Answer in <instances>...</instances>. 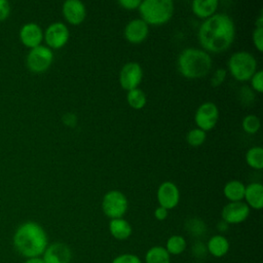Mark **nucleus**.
Instances as JSON below:
<instances>
[{
	"label": "nucleus",
	"instance_id": "5",
	"mask_svg": "<svg viewBox=\"0 0 263 263\" xmlns=\"http://www.w3.org/2000/svg\"><path fill=\"white\" fill-rule=\"evenodd\" d=\"M258 67L255 57L248 51H236L231 54L227 62V68L231 76L240 82L251 79Z\"/></svg>",
	"mask_w": 263,
	"mask_h": 263
},
{
	"label": "nucleus",
	"instance_id": "1",
	"mask_svg": "<svg viewBox=\"0 0 263 263\" xmlns=\"http://www.w3.org/2000/svg\"><path fill=\"white\" fill-rule=\"evenodd\" d=\"M235 38V25L226 13H215L204 20L198 30V40L204 51L220 53L226 51Z\"/></svg>",
	"mask_w": 263,
	"mask_h": 263
},
{
	"label": "nucleus",
	"instance_id": "19",
	"mask_svg": "<svg viewBox=\"0 0 263 263\" xmlns=\"http://www.w3.org/2000/svg\"><path fill=\"white\" fill-rule=\"evenodd\" d=\"M206 251L216 258H221L225 256L230 248L228 239L222 234H216L210 237L206 242Z\"/></svg>",
	"mask_w": 263,
	"mask_h": 263
},
{
	"label": "nucleus",
	"instance_id": "13",
	"mask_svg": "<svg viewBox=\"0 0 263 263\" xmlns=\"http://www.w3.org/2000/svg\"><path fill=\"white\" fill-rule=\"evenodd\" d=\"M18 37L23 45L32 49L41 45L43 41V30L36 23H26L20 29Z\"/></svg>",
	"mask_w": 263,
	"mask_h": 263
},
{
	"label": "nucleus",
	"instance_id": "35",
	"mask_svg": "<svg viewBox=\"0 0 263 263\" xmlns=\"http://www.w3.org/2000/svg\"><path fill=\"white\" fill-rule=\"evenodd\" d=\"M118 4L126 10H134L139 8L141 0H119Z\"/></svg>",
	"mask_w": 263,
	"mask_h": 263
},
{
	"label": "nucleus",
	"instance_id": "28",
	"mask_svg": "<svg viewBox=\"0 0 263 263\" xmlns=\"http://www.w3.org/2000/svg\"><path fill=\"white\" fill-rule=\"evenodd\" d=\"M205 139H206V133L198 127L190 129L186 135V142L192 147H198L202 145Z\"/></svg>",
	"mask_w": 263,
	"mask_h": 263
},
{
	"label": "nucleus",
	"instance_id": "30",
	"mask_svg": "<svg viewBox=\"0 0 263 263\" xmlns=\"http://www.w3.org/2000/svg\"><path fill=\"white\" fill-rule=\"evenodd\" d=\"M227 76V71L224 68H218L215 70L211 77V85L213 87H218L223 84Z\"/></svg>",
	"mask_w": 263,
	"mask_h": 263
},
{
	"label": "nucleus",
	"instance_id": "20",
	"mask_svg": "<svg viewBox=\"0 0 263 263\" xmlns=\"http://www.w3.org/2000/svg\"><path fill=\"white\" fill-rule=\"evenodd\" d=\"M109 231L114 238L118 240H125L132 235L133 228L128 221L123 218H118L110 220Z\"/></svg>",
	"mask_w": 263,
	"mask_h": 263
},
{
	"label": "nucleus",
	"instance_id": "38",
	"mask_svg": "<svg viewBox=\"0 0 263 263\" xmlns=\"http://www.w3.org/2000/svg\"><path fill=\"white\" fill-rule=\"evenodd\" d=\"M24 263H44V261L41 257H32V258L26 259Z\"/></svg>",
	"mask_w": 263,
	"mask_h": 263
},
{
	"label": "nucleus",
	"instance_id": "34",
	"mask_svg": "<svg viewBox=\"0 0 263 263\" xmlns=\"http://www.w3.org/2000/svg\"><path fill=\"white\" fill-rule=\"evenodd\" d=\"M11 11V7L8 1L0 0V22L5 21Z\"/></svg>",
	"mask_w": 263,
	"mask_h": 263
},
{
	"label": "nucleus",
	"instance_id": "3",
	"mask_svg": "<svg viewBox=\"0 0 263 263\" xmlns=\"http://www.w3.org/2000/svg\"><path fill=\"white\" fill-rule=\"evenodd\" d=\"M177 65L183 77L198 79L210 73L212 69V59L203 49L187 47L180 52Z\"/></svg>",
	"mask_w": 263,
	"mask_h": 263
},
{
	"label": "nucleus",
	"instance_id": "7",
	"mask_svg": "<svg viewBox=\"0 0 263 263\" xmlns=\"http://www.w3.org/2000/svg\"><path fill=\"white\" fill-rule=\"evenodd\" d=\"M53 52L46 45H39L29 50L26 58L27 68L33 73L45 72L52 64Z\"/></svg>",
	"mask_w": 263,
	"mask_h": 263
},
{
	"label": "nucleus",
	"instance_id": "32",
	"mask_svg": "<svg viewBox=\"0 0 263 263\" xmlns=\"http://www.w3.org/2000/svg\"><path fill=\"white\" fill-rule=\"evenodd\" d=\"M112 263H142V261L137 255L125 253L115 257Z\"/></svg>",
	"mask_w": 263,
	"mask_h": 263
},
{
	"label": "nucleus",
	"instance_id": "10",
	"mask_svg": "<svg viewBox=\"0 0 263 263\" xmlns=\"http://www.w3.org/2000/svg\"><path fill=\"white\" fill-rule=\"evenodd\" d=\"M143 79V69L137 62L124 64L119 72V84L124 90L138 88Z\"/></svg>",
	"mask_w": 263,
	"mask_h": 263
},
{
	"label": "nucleus",
	"instance_id": "25",
	"mask_svg": "<svg viewBox=\"0 0 263 263\" xmlns=\"http://www.w3.org/2000/svg\"><path fill=\"white\" fill-rule=\"evenodd\" d=\"M126 101L129 107H132L133 109L141 110L145 107L147 103V97H146V93L141 88L138 87L127 91Z\"/></svg>",
	"mask_w": 263,
	"mask_h": 263
},
{
	"label": "nucleus",
	"instance_id": "24",
	"mask_svg": "<svg viewBox=\"0 0 263 263\" xmlns=\"http://www.w3.org/2000/svg\"><path fill=\"white\" fill-rule=\"evenodd\" d=\"M187 248L186 239L179 234H174L170 236L165 243V250L170 255H180L182 254Z\"/></svg>",
	"mask_w": 263,
	"mask_h": 263
},
{
	"label": "nucleus",
	"instance_id": "16",
	"mask_svg": "<svg viewBox=\"0 0 263 263\" xmlns=\"http://www.w3.org/2000/svg\"><path fill=\"white\" fill-rule=\"evenodd\" d=\"M123 34L129 43L140 44L148 37L149 26L142 18H135L125 25Z\"/></svg>",
	"mask_w": 263,
	"mask_h": 263
},
{
	"label": "nucleus",
	"instance_id": "15",
	"mask_svg": "<svg viewBox=\"0 0 263 263\" xmlns=\"http://www.w3.org/2000/svg\"><path fill=\"white\" fill-rule=\"evenodd\" d=\"M62 13L66 22L73 26H78L86 17L85 5L78 0H67L63 3Z\"/></svg>",
	"mask_w": 263,
	"mask_h": 263
},
{
	"label": "nucleus",
	"instance_id": "12",
	"mask_svg": "<svg viewBox=\"0 0 263 263\" xmlns=\"http://www.w3.org/2000/svg\"><path fill=\"white\" fill-rule=\"evenodd\" d=\"M250 211L251 209L247 205L245 201L228 202L223 206L221 211V217L222 220L228 225L239 224L248 219Z\"/></svg>",
	"mask_w": 263,
	"mask_h": 263
},
{
	"label": "nucleus",
	"instance_id": "22",
	"mask_svg": "<svg viewBox=\"0 0 263 263\" xmlns=\"http://www.w3.org/2000/svg\"><path fill=\"white\" fill-rule=\"evenodd\" d=\"M146 263H171V255L164 247L155 246L150 248L145 254Z\"/></svg>",
	"mask_w": 263,
	"mask_h": 263
},
{
	"label": "nucleus",
	"instance_id": "36",
	"mask_svg": "<svg viewBox=\"0 0 263 263\" xmlns=\"http://www.w3.org/2000/svg\"><path fill=\"white\" fill-rule=\"evenodd\" d=\"M63 122L70 127H74L77 124V117L74 113H66L63 116Z\"/></svg>",
	"mask_w": 263,
	"mask_h": 263
},
{
	"label": "nucleus",
	"instance_id": "17",
	"mask_svg": "<svg viewBox=\"0 0 263 263\" xmlns=\"http://www.w3.org/2000/svg\"><path fill=\"white\" fill-rule=\"evenodd\" d=\"M243 199L250 209L261 210L263 208V185L259 182L247 185Z\"/></svg>",
	"mask_w": 263,
	"mask_h": 263
},
{
	"label": "nucleus",
	"instance_id": "33",
	"mask_svg": "<svg viewBox=\"0 0 263 263\" xmlns=\"http://www.w3.org/2000/svg\"><path fill=\"white\" fill-rule=\"evenodd\" d=\"M255 97V91L251 88V87H248V86H242L240 88V91H239V98H240V101L246 104V105H249L250 103H252L254 101V98Z\"/></svg>",
	"mask_w": 263,
	"mask_h": 263
},
{
	"label": "nucleus",
	"instance_id": "27",
	"mask_svg": "<svg viewBox=\"0 0 263 263\" xmlns=\"http://www.w3.org/2000/svg\"><path fill=\"white\" fill-rule=\"evenodd\" d=\"M260 125L261 123L259 117L254 114H249L245 116L241 121V127L243 132L249 135H254L258 133V130L260 129Z\"/></svg>",
	"mask_w": 263,
	"mask_h": 263
},
{
	"label": "nucleus",
	"instance_id": "11",
	"mask_svg": "<svg viewBox=\"0 0 263 263\" xmlns=\"http://www.w3.org/2000/svg\"><path fill=\"white\" fill-rule=\"evenodd\" d=\"M156 198L159 206L167 211L175 209L180 201V190L175 183L164 181L159 185L156 191Z\"/></svg>",
	"mask_w": 263,
	"mask_h": 263
},
{
	"label": "nucleus",
	"instance_id": "37",
	"mask_svg": "<svg viewBox=\"0 0 263 263\" xmlns=\"http://www.w3.org/2000/svg\"><path fill=\"white\" fill-rule=\"evenodd\" d=\"M168 215V211L162 206H157L154 211V217L158 220V221H163L167 218Z\"/></svg>",
	"mask_w": 263,
	"mask_h": 263
},
{
	"label": "nucleus",
	"instance_id": "2",
	"mask_svg": "<svg viewBox=\"0 0 263 263\" xmlns=\"http://www.w3.org/2000/svg\"><path fill=\"white\" fill-rule=\"evenodd\" d=\"M12 243L15 251L26 259L40 257L48 246V237L40 224L27 221L15 229Z\"/></svg>",
	"mask_w": 263,
	"mask_h": 263
},
{
	"label": "nucleus",
	"instance_id": "31",
	"mask_svg": "<svg viewBox=\"0 0 263 263\" xmlns=\"http://www.w3.org/2000/svg\"><path fill=\"white\" fill-rule=\"evenodd\" d=\"M187 229L188 231L192 232L194 235H198L204 231L205 225L201 220L197 218H193L187 222Z\"/></svg>",
	"mask_w": 263,
	"mask_h": 263
},
{
	"label": "nucleus",
	"instance_id": "18",
	"mask_svg": "<svg viewBox=\"0 0 263 263\" xmlns=\"http://www.w3.org/2000/svg\"><path fill=\"white\" fill-rule=\"evenodd\" d=\"M218 5V0H194L191 3V9L195 16L204 21L215 14Z\"/></svg>",
	"mask_w": 263,
	"mask_h": 263
},
{
	"label": "nucleus",
	"instance_id": "26",
	"mask_svg": "<svg viewBox=\"0 0 263 263\" xmlns=\"http://www.w3.org/2000/svg\"><path fill=\"white\" fill-rule=\"evenodd\" d=\"M252 40L258 51L263 50V16L262 14L255 22V29L252 33Z\"/></svg>",
	"mask_w": 263,
	"mask_h": 263
},
{
	"label": "nucleus",
	"instance_id": "6",
	"mask_svg": "<svg viewBox=\"0 0 263 263\" xmlns=\"http://www.w3.org/2000/svg\"><path fill=\"white\" fill-rule=\"evenodd\" d=\"M128 209V201L121 191L110 190L108 191L102 200V210L104 214L112 219L123 218Z\"/></svg>",
	"mask_w": 263,
	"mask_h": 263
},
{
	"label": "nucleus",
	"instance_id": "14",
	"mask_svg": "<svg viewBox=\"0 0 263 263\" xmlns=\"http://www.w3.org/2000/svg\"><path fill=\"white\" fill-rule=\"evenodd\" d=\"M44 263H70L71 249L64 242H53L47 246L41 257Z\"/></svg>",
	"mask_w": 263,
	"mask_h": 263
},
{
	"label": "nucleus",
	"instance_id": "39",
	"mask_svg": "<svg viewBox=\"0 0 263 263\" xmlns=\"http://www.w3.org/2000/svg\"><path fill=\"white\" fill-rule=\"evenodd\" d=\"M217 226H218V229H219L220 231H222V232H224V231H226V230L228 229V224H227L226 222H224L223 220L220 221Z\"/></svg>",
	"mask_w": 263,
	"mask_h": 263
},
{
	"label": "nucleus",
	"instance_id": "8",
	"mask_svg": "<svg viewBox=\"0 0 263 263\" xmlns=\"http://www.w3.org/2000/svg\"><path fill=\"white\" fill-rule=\"evenodd\" d=\"M219 119V109L213 102H204L198 106L194 114V122L196 127L208 132L213 129Z\"/></svg>",
	"mask_w": 263,
	"mask_h": 263
},
{
	"label": "nucleus",
	"instance_id": "23",
	"mask_svg": "<svg viewBox=\"0 0 263 263\" xmlns=\"http://www.w3.org/2000/svg\"><path fill=\"white\" fill-rule=\"evenodd\" d=\"M247 164L256 170L260 171L263 168V149L260 146H255L250 148L246 153Z\"/></svg>",
	"mask_w": 263,
	"mask_h": 263
},
{
	"label": "nucleus",
	"instance_id": "29",
	"mask_svg": "<svg viewBox=\"0 0 263 263\" xmlns=\"http://www.w3.org/2000/svg\"><path fill=\"white\" fill-rule=\"evenodd\" d=\"M251 88L258 93L263 91V71L257 70L256 73L251 77Z\"/></svg>",
	"mask_w": 263,
	"mask_h": 263
},
{
	"label": "nucleus",
	"instance_id": "9",
	"mask_svg": "<svg viewBox=\"0 0 263 263\" xmlns=\"http://www.w3.org/2000/svg\"><path fill=\"white\" fill-rule=\"evenodd\" d=\"M70 37L68 27L62 22L51 23L43 32V40L48 48L60 49L64 47Z\"/></svg>",
	"mask_w": 263,
	"mask_h": 263
},
{
	"label": "nucleus",
	"instance_id": "4",
	"mask_svg": "<svg viewBox=\"0 0 263 263\" xmlns=\"http://www.w3.org/2000/svg\"><path fill=\"white\" fill-rule=\"evenodd\" d=\"M174 3L171 0H144L138 8L141 18L149 26L166 24L174 14Z\"/></svg>",
	"mask_w": 263,
	"mask_h": 263
},
{
	"label": "nucleus",
	"instance_id": "21",
	"mask_svg": "<svg viewBox=\"0 0 263 263\" xmlns=\"http://www.w3.org/2000/svg\"><path fill=\"white\" fill-rule=\"evenodd\" d=\"M246 185L238 180L228 181L223 188L224 196L229 200V202L242 201L245 195Z\"/></svg>",
	"mask_w": 263,
	"mask_h": 263
}]
</instances>
